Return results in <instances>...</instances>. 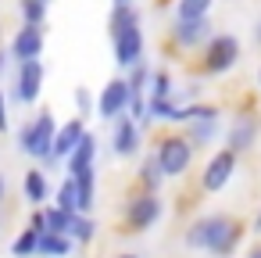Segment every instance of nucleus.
Wrapping results in <instances>:
<instances>
[{
    "instance_id": "39448f33",
    "label": "nucleus",
    "mask_w": 261,
    "mask_h": 258,
    "mask_svg": "<svg viewBox=\"0 0 261 258\" xmlns=\"http://www.w3.org/2000/svg\"><path fill=\"white\" fill-rule=\"evenodd\" d=\"M161 212H165V204H161V197H158V194L136 190V194L125 201V215H122L125 233H143V229H150V226L161 219Z\"/></svg>"
},
{
    "instance_id": "c9c22d12",
    "label": "nucleus",
    "mask_w": 261,
    "mask_h": 258,
    "mask_svg": "<svg viewBox=\"0 0 261 258\" xmlns=\"http://www.w3.org/2000/svg\"><path fill=\"white\" fill-rule=\"evenodd\" d=\"M8 201V179H4V172H0V204Z\"/></svg>"
},
{
    "instance_id": "e433bc0d",
    "label": "nucleus",
    "mask_w": 261,
    "mask_h": 258,
    "mask_svg": "<svg viewBox=\"0 0 261 258\" xmlns=\"http://www.w3.org/2000/svg\"><path fill=\"white\" fill-rule=\"evenodd\" d=\"M247 258H261V240H257V244H254V247L247 251Z\"/></svg>"
},
{
    "instance_id": "6ab92c4d",
    "label": "nucleus",
    "mask_w": 261,
    "mask_h": 258,
    "mask_svg": "<svg viewBox=\"0 0 261 258\" xmlns=\"http://www.w3.org/2000/svg\"><path fill=\"white\" fill-rule=\"evenodd\" d=\"M72 247H75V240H72L68 233H43V237H40L36 258H68Z\"/></svg>"
},
{
    "instance_id": "f704fd0d",
    "label": "nucleus",
    "mask_w": 261,
    "mask_h": 258,
    "mask_svg": "<svg viewBox=\"0 0 261 258\" xmlns=\"http://www.w3.org/2000/svg\"><path fill=\"white\" fill-rule=\"evenodd\" d=\"M8 61H11V54H8L4 47H0V76H4V72H8Z\"/></svg>"
},
{
    "instance_id": "f03ea898",
    "label": "nucleus",
    "mask_w": 261,
    "mask_h": 258,
    "mask_svg": "<svg viewBox=\"0 0 261 258\" xmlns=\"http://www.w3.org/2000/svg\"><path fill=\"white\" fill-rule=\"evenodd\" d=\"M54 133H58V122H54V111H36L33 119H25L22 122V129H18V147H22V154H29V158H36V161H54Z\"/></svg>"
},
{
    "instance_id": "f3484780",
    "label": "nucleus",
    "mask_w": 261,
    "mask_h": 258,
    "mask_svg": "<svg viewBox=\"0 0 261 258\" xmlns=\"http://www.w3.org/2000/svg\"><path fill=\"white\" fill-rule=\"evenodd\" d=\"M72 179H75V190H79V215H90L93 201H97V169H83Z\"/></svg>"
},
{
    "instance_id": "9d476101",
    "label": "nucleus",
    "mask_w": 261,
    "mask_h": 258,
    "mask_svg": "<svg viewBox=\"0 0 261 258\" xmlns=\"http://www.w3.org/2000/svg\"><path fill=\"white\" fill-rule=\"evenodd\" d=\"M140 144H143L140 126H136L129 115H122V119L111 122V154H118V158H133V154L140 151Z\"/></svg>"
},
{
    "instance_id": "ea45409f",
    "label": "nucleus",
    "mask_w": 261,
    "mask_h": 258,
    "mask_svg": "<svg viewBox=\"0 0 261 258\" xmlns=\"http://www.w3.org/2000/svg\"><path fill=\"white\" fill-rule=\"evenodd\" d=\"M254 40H257V47H261V22H257V29H254Z\"/></svg>"
},
{
    "instance_id": "20e7f679",
    "label": "nucleus",
    "mask_w": 261,
    "mask_h": 258,
    "mask_svg": "<svg viewBox=\"0 0 261 258\" xmlns=\"http://www.w3.org/2000/svg\"><path fill=\"white\" fill-rule=\"evenodd\" d=\"M236 61H240V40H236L232 33H215V36L204 43L200 65H204L207 76H225Z\"/></svg>"
},
{
    "instance_id": "a211bd4d",
    "label": "nucleus",
    "mask_w": 261,
    "mask_h": 258,
    "mask_svg": "<svg viewBox=\"0 0 261 258\" xmlns=\"http://www.w3.org/2000/svg\"><path fill=\"white\" fill-rule=\"evenodd\" d=\"M218 133H222V122L218 119H211V122H186V140L193 144V151H200V147H207V144H215L218 140Z\"/></svg>"
},
{
    "instance_id": "0eeeda50",
    "label": "nucleus",
    "mask_w": 261,
    "mask_h": 258,
    "mask_svg": "<svg viewBox=\"0 0 261 258\" xmlns=\"http://www.w3.org/2000/svg\"><path fill=\"white\" fill-rule=\"evenodd\" d=\"M43 93V61H22L18 65V76H15V101L18 104H36Z\"/></svg>"
},
{
    "instance_id": "dca6fc26",
    "label": "nucleus",
    "mask_w": 261,
    "mask_h": 258,
    "mask_svg": "<svg viewBox=\"0 0 261 258\" xmlns=\"http://www.w3.org/2000/svg\"><path fill=\"white\" fill-rule=\"evenodd\" d=\"M22 194H25V201H29L33 208H43V201L50 197V183H47L43 169H29V172H25V179H22Z\"/></svg>"
},
{
    "instance_id": "412c9836",
    "label": "nucleus",
    "mask_w": 261,
    "mask_h": 258,
    "mask_svg": "<svg viewBox=\"0 0 261 258\" xmlns=\"http://www.w3.org/2000/svg\"><path fill=\"white\" fill-rule=\"evenodd\" d=\"M215 0H175V22H197L211 15Z\"/></svg>"
},
{
    "instance_id": "5701e85b",
    "label": "nucleus",
    "mask_w": 261,
    "mask_h": 258,
    "mask_svg": "<svg viewBox=\"0 0 261 258\" xmlns=\"http://www.w3.org/2000/svg\"><path fill=\"white\" fill-rule=\"evenodd\" d=\"M133 26H140V11H136V8H111V18H108V33H111V36L125 33V29H133Z\"/></svg>"
},
{
    "instance_id": "f257e3e1",
    "label": "nucleus",
    "mask_w": 261,
    "mask_h": 258,
    "mask_svg": "<svg viewBox=\"0 0 261 258\" xmlns=\"http://www.w3.org/2000/svg\"><path fill=\"white\" fill-rule=\"evenodd\" d=\"M240 240H243V222H240L236 215H222V212L200 215V219H193L190 229H186V247L207 251V254H215V258H229V254L240 247Z\"/></svg>"
},
{
    "instance_id": "2eb2a0df",
    "label": "nucleus",
    "mask_w": 261,
    "mask_h": 258,
    "mask_svg": "<svg viewBox=\"0 0 261 258\" xmlns=\"http://www.w3.org/2000/svg\"><path fill=\"white\" fill-rule=\"evenodd\" d=\"M93 161H97V136L86 129V136L79 140V147H75L72 158L65 161V172L75 176V172H83V169H93Z\"/></svg>"
},
{
    "instance_id": "a19ab883",
    "label": "nucleus",
    "mask_w": 261,
    "mask_h": 258,
    "mask_svg": "<svg viewBox=\"0 0 261 258\" xmlns=\"http://www.w3.org/2000/svg\"><path fill=\"white\" fill-rule=\"evenodd\" d=\"M254 229H257V233H261V215H257V222H254Z\"/></svg>"
},
{
    "instance_id": "c85d7f7f",
    "label": "nucleus",
    "mask_w": 261,
    "mask_h": 258,
    "mask_svg": "<svg viewBox=\"0 0 261 258\" xmlns=\"http://www.w3.org/2000/svg\"><path fill=\"white\" fill-rule=\"evenodd\" d=\"M18 11L25 26H43L47 22V0H18Z\"/></svg>"
},
{
    "instance_id": "393cba45",
    "label": "nucleus",
    "mask_w": 261,
    "mask_h": 258,
    "mask_svg": "<svg viewBox=\"0 0 261 258\" xmlns=\"http://www.w3.org/2000/svg\"><path fill=\"white\" fill-rule=\"evenodd\" d=\"M150 79H154V72L147 68V61L133 65V68H129V76H125V83H129V93H133V97H143V93L150 90Z\"/></svg>"
},
{
    "instance_id": "37998d69",
    "label": "nucleus",
    "mask_w": 261,
    "mask_h": 258,
    "mask_svg": "<svg viewBox=\"0 0 261 258\" xmlns=\"http://www.w3.org/2000/svg\"><path fill=\"white\" fill-rule=\"evenodd\" d=\"M257 86H261V72H257Z\"/></svg>"
},
{
    "instance_id": "a878e982",
    "label": "nucleus",
    "mask_w": 261,
    "mask_h": 258,
    "mask_svg": "<svg viewBox=\"0 0 261 258\" xmlns=\"http://www.w3.org/2000/svg\"><path fill=\"white\" fill-rule=\"evenodd\" d=\"M147 108H150V119H158V122H182V108L175 104V101H147Z\"/></svg>"
},
{
    "instance_id": "f8f14e48",
    "label": "nucleus",
    "mask_w": 261,
    "mask_h": 258,
    "mask_svg": "<svg viewBox=\"0 0 261 258\" xmlns=\"http://www.w3.org/2000/svg\"><path fill=\"white\" fill-rule=\"evenodd\" d=\"M8 54L22 65V61H36L43 54V26H22L8 47Z\"/></svg>"
},
{
    "instance_id": "7ed1b4c3",
    "label": "nucleus",
    "mask_w": 261,
    "mask_h": 258,
    "mask_svg": "<svg viewBox=\"0 0 261 258\" xmlns=\"http://www.w3.org/2000/svg\"><path fill=\"white\" fill-rule=\"evenodd\" d=\"M154 158H158L165 179H179V176H186V169L193 165V144H190L182 133H168V136L158 140Z\"/></svg>"
},
{
    "instance_id": "7c9ffc66",
    "label": "nucleus",
    "mask_w": 261,
    "mask_h": 258,
    "mask_svg": "<svg viewBox=\"0 0 261 258\" xmlns=\"http://www.w3.org/2000/svg\"><path fill=\"white\" fill-rule=\"evenodd\" d=\"M43 215H47V233H68V226H72V215L68 212H61L58 204H47Z\"/></svg>"
},
{
    "instance_id": "2f4dec72",
    "label": "nucleus",
    "mask_w": 261,
    "mask_h": 258,
    "mask_svg": "<svg viewBox=\"0 0 261 258\" xmlns=\"http://www.w3.org/2000/svg\"><path fill=\"white\" fill-rule=\"evenodd\" d=\"M72 97H75V111H79V119L86 122V115H93V108H97V101L90 97V90H86V86H79V90H75Z\"/></svg>"
},
{
    "instance_id": "c756f323",
    "label": "nucleus",
    "mask_w": 261,
    "mask_h": 258,
    "mask_svg": "<svg viewBox=\"0 0 261 258\" xmlns=\"http://www.w3.org/2000/svg\"><path fill=\"white\" fill-rule=\"evenodd\" d=\"M150 97L154 101H175V86H172V76L161 68V72H154V79H150Z\"/></svg>"
},
{
    "instance_id": "72a5a7b5",
    "label": "nucleus",
    "mask_w": 261,
    "mask_h": 258,
    "mask_svg": "<svg viewBox=\"0 0 261 258\" xmlns=\"http://www.w3.org/2000/svg\"><path fill=\"white\" fill-rule=\"evenodd\" d=\"M8 97H4V90H0V133H8Z\"/></svg>"
},
{
    "instance_id": "6e6552de",
    "label": "nucleus",
    "mask_w": 261,
    "mask_h": 258,
    "mask_svg": "<svg viewBox=\"0 0 261 258\" xmlns=\"http://www.w3.org/2000/svg\"><path fill=\"white\" fill-rule=\"evenodd\" d=\"M257 129H261L257 115H254V111H240V115L229 122V129H225V147H229L232 154L250 151V147L257 144Z\"/></svg>"
},
{
    "instance_id": "cd10ccee",
    "label": "nucleus",
    "mask_w": 261,
    "mask_h": 258,
    "mask_svg": "<svg viewBox=\"0 0 261 258\" xmlns=\"http://www.w3.org/2000/svg\"><path fill=\"white\" fill-rule=\"evenodd\" d=\"M68 237H72L75 244H90V240L97 237V222H93V215H72Z\"/></svg>"
},
{
    "instance_id": "4c0bfd02",
    "label": "nucleus",
    "mask_w": 261,
    "mask_h": 258,
    "mask_svg": "<svg viewBox=\"0 0 261 258\" xmlns=\"http://www.w3.org/2000/svg\"><path fill=\"white\" fill-rule=\"evenodd\" d=\"M111 8H133V0H111Z\"/></svg>"
},
{
    "instance_id": "9b49d317",
    "label": "nucleus",
    "mask_w": 261,
    "mask_h": 258,
    "mask_svg": "<svg viewBox=\"0 0 261 258\" xmlns=\"http://www.w3.org/2000/svg\"><path fill=\"white\" fill-rule=\"evenodd\" d=\"M211 18H197V22H172V43L182 51H197L211 40Z\"/></svg>"
},
{
    "instance_id": "79ce46f5",
    "label": "nucleus",
    "mask_w": 261,
    "mask_h": 258,
    "mask_svg": "<svg viewBox=\"0 0 261 258\" xmlns=\"http://www.w3.org/2000/svg\"><path fill=\"white\" fill-rule=\"evenodd\" d=\"M0 229H4V215H0Z\"/></svg>"
},
{
    "instance_id": "423d86ee",
    "label": "nucleus",
    "mask_w": 261,
    "mask_h": 258,
    "mask_svg": "<svg viewBox=\"0 0 261 258\" xmlns=\"http://www.w3.org/2000/svg\"><path fill=\"white\" fill-rule=\"evenodd\" d=\"M236 161H240V154H232L229 147L215 151V154L207 158L204 172H200V190H204V194H218V190H225L229 179L236 176Z\"/></svg>"
},
{
    "instance_id": "4be33fe9",
    "label": "nucleus",
    "mask_w": 261,
    "mask_h": 258,
    "mask_svg": "<svg viewBox=\"0 0 261 258\" xmlns=\"http://www.w3.org/2000/svg\"><path fill=\"white\" fill-rule=\"evenodd\" d=\"M54 204H58L61 212H68V215H79V190H75V179H72V176H65V179L58 183Z\"/></svg>"
},
{
    "instance_id": "aec40b11",
    "label": "nucleus",
    "mask_w": 261,
    "mask_h": 258,
    "mask_svg": "<svg viewBox=\"0 0 261 258\" xmlns=\"http://www.w3.org/2000/svg\"><path fill=\"white\" fill-rule=\"evenodd\" d=\"M136 183H140V190H147V194H158V186L165 183V172H161V165H158L154 154H147V158L140 161V169H136Z\"/></svg>"
},
{
    "instance_id": "bb28decb",
    "label": "nucleus",
    "mask_w": 261,
    "mask_h": 258,
    "mask_svg": "<svg viewBox=\"0 0 261 258\" xmlns=\"http://www.w3.org/2000/svg\"><path fill=\"white\" fill-rule=\"evenodd\" d=\"M222 111L215 108V104H207V101H193V104H182V126L186 122H211V119H218Z\"/></svg>"
},
{
    "instance_id": "58836bf2",
    "label": "nucleus",
    "mask_w": 261,
    "mask_h": 258,
    "mask_svg": "<svg viewBox=\"0 0 261 258\" xmlns=\"http://www.w3.org/2000/svg\"><path fill=\"white\" fill-rule=\"evenodd\" d=\"M115 258H143L140 251H125V254H115Z\"/></svg>"
},
{
    "instance_id": "ddd939ff",
    "label": "nucleus",
    "mask_w": 261,
    "mask_h": 258,
    "mask_svg": "<svg viewBox=\"0 0 261 258\" xmlns=\"http://www.w3.org/2000/svg\"><path fill=\"white\" fill-rule=\"evenodd\" d=\"M111 43H115V61H118L125 72L143 61V29H140V26H133V29L111 36Z\"/></svg>"
},
{
    "instance_id": "473e14b6",
    "label": "nucleus",
    "mask_w": 261,
    "mask_h": 258,
    "mask_svg": "<svg viewBox=\"0 0 261 258\" xmlns=\"http://www.w3.org/2000/svg\"><path fill=\"white\" fill-rule=\"evenodd\" d=\"M29 229H36V233H47V215H43V208H36V212L29 215Z\"/></svg>"
},
{
    "instance_id": "b1692460",
    "label": "nucleus",
    "mask_w": 261,
    "mask_h": 258,
    "mask_svg": "<svg viewBox=\"0 0 261 258\" xmlns=\"http://www.w3.org/2000/svg\"><path fill=\"white\" fill-rule=\"evenodd\" d=\"M40 237L43 233H36V229H22L18 237H15V244H11V254L15 258H36V251H40Z\"/></svg>"
},
{
    "instance_id": "4468645a",
    "label": "nucleus",
    "mask_w": 261,
    "mask_h": 258,
    "mask_svg": "<svg viewBox=\"0 0 261 258\" xmlns=\"http://www.w3.org/2000/svg\"><path fill=\"white\" fill-rule=\"evenodd\" d=\"M83 136H86V122L83 119H68L65 126H58V133H54V161H68Z\"/></svg>"
},
{
    "instance_id": "1a4fd4ad",
    "label": "nucleus",
    "mask_w": 261,
    "mask_h": 258,
    "mask_svg": "<svg viewBox=\"0 0 261 258\" xmlns=\"http://www.w3.org/2000/svg\"><path fill=\"white\" fill-rule=\"evenodd\" d=\"M129 101H133L129 83H125V79H111V83L100 90V97H97V115L108 119V122H115V119H122V115L129 111Z\"/></svg>"
}]
</instances>
